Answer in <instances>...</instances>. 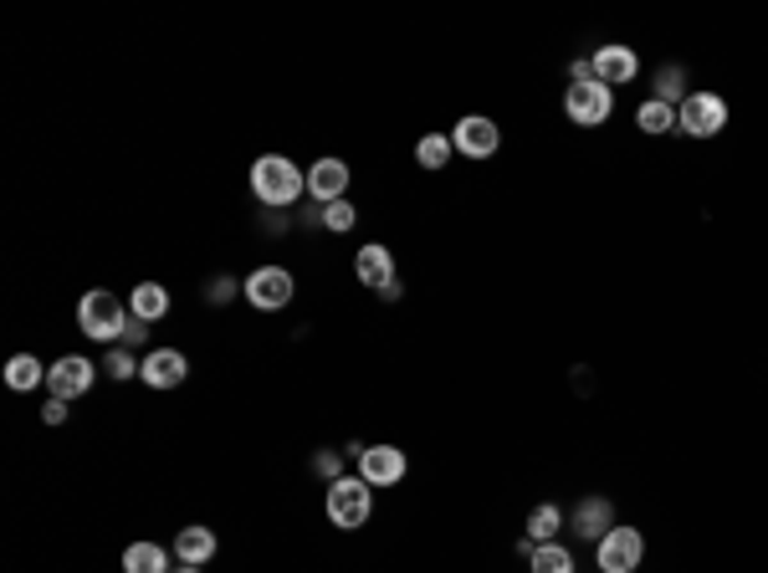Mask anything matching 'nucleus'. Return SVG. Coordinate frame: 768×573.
I'll return each instance as SVG.
<instances>
[{
    "label": "nucleus",
    "instance_id": "obj_1",
    "mask_svg": "<svg viewBox=\"0 0 768 573\" xmlns=\"http://www.w3.org/2000/svg\"><path fill=\"white\" fill-rule=\"evenodd\" d=\"M308 190V175L287 154H262L252 164V195L262 206H297V195Z\"/></svg>",
    "mask_w": 768,
    "mask_h": 573
},
{
    "label": "nucleus",
    "instance_id": "obj_2",
    "mask_svg": "<svg viewBox=\"0 0 768 573\" xmlns=\"http://www.w3.org/2000/svg\"><path fill=\"white\" fill-rule=\"evenodd\" d=\"M374 517V486L364 476H339L328 482V522L343 532H359Z\"/></svg>",
    "mask_w": 768,
    "mask_h": 573
},
{
    "label": "nucleus",
    "instance_id": "obj_3",
    "mask_svg": "<svg viewBox=\"0 0 768 573\" xmlns=\"http://www.w3.org/2000/svg\"><path fill=\"white\" fill-rule=\"evenodd\" d=\"M77 328H83L88 339H98V343H108V349H113V343L123 339V328H129V308H123L113 293L92 287V293L77 302Z\"/></svg>",
    "mask_w": 768,
    "mask_h": 573
},
{
    "label": "nucleus",
    "instance_id": "obj_4",
    "mask_svg": "<svg viewBox=\"0 0 768 573\" xmlns=\"http://www.w3.org/2000/svg\"><path fill=\"white\" fill-rule=\"evenodd\" d=\"M594 559H600V573H636L640 563H646V532L615 522V528L594 543Z\"/></svg>",
    "mask_w": 768,
    "mask_h": 573
},
{
    "label": "nucleus",
    "instance_id": "obj_5",
    "mask_svg": "<svg viewBox=\"0 0 768 573\" xmlns=\"http://www.w3.org/2000/svg\"><path fill=\"white\" fill-rule=\"evenodd\" d=\"M563 113H569V123H579V129H600V123H610V113H615V92H610L605 82H569V88H563Z\"/></svg>",
    "mask_w": 768,
    "mask_h": 573
},
{
    "label": "nucleus",
    "instance_id": "obj_6",
    "mask_svg": "<svg viewBox=\"0 0 768 573\" xmlns=\"http://www.w3.org/2000/svg\"><path fill=\"white\" fill-rule=\"evenodd\" d=\"M727 129V103L717 92H687V103L677 108V133L687 139H712Z\"/></svg>",
    "mask_w": 768,
    "mask_h": 573
},
{
    "label": "nucleus",
    "instance_id": "obj_7",
    "mask_svg": "<svg viewBox=\"0 0 768 573\" xmlns=\"http://www.w3.org/2000/svg\"><path fill=\"white\" fill-rule=\"evenodd\" d=\"M92 379H98V364L83 359V353H67V359H57V364L46 368V389H52V399H67V405L88 395Z\"/></svg>",
    "mask_w": 768,
    "mask_h": 573
},
{
    "label": "nucleus",
    "instance_id": "obj_8",
    "mask_svg": "<svg viewBox=\"0 0 768 573\" xmlns=\"http://www.w3.org/2000/svg\"><path fill=\"white\" fill-rule=\"evenodd\" d=\"M293 272L287 266H256L252 277H246V302L252 308H262V312H277V308H287L293 302Z\"/></svg>",
    "mask_w": 768,
    "mask_h": 573
},
{
    "label": "nucleus",
    "instance_id": "obj_9",
    "mask_svg": "<svg viewBox=\"0 0 768 573\" xmlns=\"http://www.w3.org/2000/svg\"><path fill=\"white\" fill-rule=\"evenodd\" d=\"M451 144H457L467 159H492V154L503 148V129H497L487 113H467L457 129H451Z\"/></svg>",
    "mask_w": 768,
    "mask_h": 573
},
{
    "label": "nucleus",
    "instance_id": "obj_10",
    "mask_svg": "<svg viewBox=\"0 0 768 573\" xmlns=\"http://www.w3.org/2000/svg\"><path fill=\"white\" fill-rule=\"evenodd\" d=\"M590 62H594V82H605L610 92L625 88V82H636V73H640L636 46H625V42H605Z\"/></svg>",
    "mask_w": 768,
    "mask_h": 573
},
{
    "label": "nucleus",
    "instance_id": "obj_11",
    "mask_svg": "<svg viewBox=\"0 0 768 573\" xmlns=\"http://www.w3.org/2000/svg\"><path fill=\"white\" fill-rule=\"evenodd\" d=\"M405 471H410V461H405L399 445H364V456H359V476H364L374 492H380V486H399Z\"/></svg>",
    "mask_w": 768,
    "mask_h": 573
},
{
    "label": "nucleus",
    "instance_id": "obj_12",
    "mask_svg": "<svg viewBox=\"0 0 768 573\" xmlns=\"http://www.w3.org/2000/svg\"><path fill=\"white\" fill-rule=\"evenodd\" d=\"M185 374H190V359L179 349H154L139 359V379H144L149 389H179Z\"/></svg>",
    "mask_w": 768,
    "mask_h": 573
},
{
    "label": "nucleus",
    "instance_id": "obj_13",
    "mask_svg": "<svg viewBox=\"0 0 768 573\" xmlns=\"http://www.w3.org/2000/svg\"><path fill=\"white\" fill-rule=\"evenodd\" d=\"M343 190H349V164H343L339 154H323V159L308 169V195L318 206H333V200H343Z\"/></svg>",
    "mask_w": 768,
    "mask_h": 573
},
{
    "label": "nucleus",
    "instance_id": "obj_14",
    "mask_svg": "<svg viewBox=\"0 0 768 573\" xmlns=\"http://www.w3.org/2000/svg\"><path fill=\"white\" fill-rule=\"evenodd\" d=\"M569 528H574L584 543H600V538L615 528V502L610 497H584L574 513H569Z\"/></svg>",
    "mask_w": 768,
    "mask_h": 573
},
{
    "label": "nucleus",
    "instance_id": "obj_15",
    "mask_svg": "<svg viewBox=\"0 0 768 573\" xmlns=\"http://www.w3.org/2000/svg\"><path fill=\"white\" fill-rule=\"evenodd\" d=\"M354 272L364 287H374V293H384L390 282H395V256H390V246H380V241H370V246H359L354 256Z\"/></svg>",
    "mask_w": 768,
    "mask_h": 573
},
{
    "label": "nucleus",
    "instance_id": "obj_16",
    "mask_svg": "<svg viewBox=\"0 0 768 573\" xmlns=\"http://www.w3.org/2000/svg\"><path fill=\"white\" fill-rule=\"evenodd\" d=\"M175 553H179V563H190V569H206L210 559H216V532L210 528H179L175 532Z\"/></svg>",
    "mask_w": 768,
    "mask_h": 573
},
{
    "label": "nucleus",
    "instance_id": "obj_17",
    "mask_svg": "<svg viewBox=\"0 0 768 573\" xmlns=\"http://www.w3.org/2000/svg\"><path fill=\"white\" fill-rule=\"evenodd\" d=\"M129 312L139 318V323H160L164 312H169V287H160V282H139L129 293Z\"/></svg>",
    "mask_w": 768,
    "mask_h": 573
},
{
    "label": "nucleus",
    "instance_id": "obj_18",
    "mask_svg": "<svg viewBox=\"0 0 768 573\" xmlns=\"http://www.w3.org/2000/svg\"><path fill=\"white\" fill-rule=\"evenodd\" d=\"M6 384L26 395V389H36V384H46V364H42V359H36V353H11V359H6Z\"/></svg>",
    "mask_w": 768,
    "mask_h": 573
},
{
    "label": "nucleus",
    "instance_id": "obj_19",
    "mask_svg": "<svg viewBox=\"0 0 768 573\" xmlns=\"http://www.w3.org/2000/svg\"><path fill=\"white\" fill-rule=\"evenodd\" d=\"M123 573H175L169 553L160 543H129L123 548Z\"/></svg>",
    "mask_w": 768,
    "mask_h": 573
},
{
    "label": "nucleus",
    "instance_id": "obj_20",
    "mask_svg": "<svg viewBox=\"0 0 768 573\" xmlns=\"http://www.w3.org/2000/svg\"><path fill=\"white\" fill-rule=\"evenodd\" d=\"M559 532H563V513L553 502H538L528 513V538L533 543H559Z\"/></svg>",
    "mask_w": 768,
    "mask_h": 573
},
{
    "label": "nucleus",
    "instance_id": "obj_21",
    "mask_svg": "<svg viewBox=\"0 0 768 573\" xmlns=\"http://www.w3.org/2000/svg\"><path fill=\"white\" fill-rule=\"evenodd\" d=\"M528 573H574V553L563 543H538L528 553Z\"/></svg>",
    "mask_w": 768,
    "mask_h": 573
},
{
    "label": "nucleus",
    "instance_id": "obj_22",
    "mask_svg": "<svg viewBox=\"0 0 768 573\" xmlns=\"http://www.w3.org/2000/svg\"><path fill=\"white\" fill-rule=\"evenodd\" d=\"M636 129L640 133H671L677 129V108L661 103V98H646V103L636 108Z\"/></svg>",
    "mask_w": 768,
    "mask_h": 573
},
{
    "label": "nucleus",
    "instance_id": "obj_23",
    "mask_svg": "<svg viewBox=\"0 0 768 573\" xmlns=\"http://www.w3.org/2000/svg\"><path fill=\"white\" fill-rule=\"evenodd\" d=\"M451 154H457V144H451L446 133H426V139L415 144V164H420V169H446Z\"/></svg>",
    "mask_w": 768,
    "mask_h": 573
},
{
    "label": "nucleus",
    "instance_id": "obj_24",
    "mask_svg": "<svg viewBox=\"0 0 768 573\" xmlns=\"http://www.w3.org/2000/svg\"><path fill=\"white\" fill-rule=\"evenodd\" d=\"M656 98H661V103H671V108L687 103V67H677V62H671V67H661V73H656Z\"/></svg>",
    "mask_w": 768,
    "mask_h": 573
},
{
    "label": "nucleus",
    "instance_id": "obj_25",
    "mask_svg": "<svg viewBox=\"0 0 768 573\" xmlns=\"http://www.w3.org/2000/svg\"><path fill=\"white\" fill-rule=\"evenodd\" d=\"M103 368L113 374V379H133V374H139V359H133L123 343H113V349H108V359H103Z\"/></svg>",
    "mask_w": 768,
    "mask_h": 573
},
{
    "label": "nucleus",
    "instance_id": "obj_26",
    "mask_svg": "<svg viewBox=\"0 0 768 573\" xmlns=\"http://www.w3.org/2000/svg\"><path fill=\"white\" fill-rule=\"evenodd\" d=\"M354 221H359V210L349 206V200H333V206H323V225L328 231H354Z\"/></svg>",
    "mask_w": 768,
    "mask_h": 573
},
{
    "label": "nucleus",
    "instance_id": "obj_27",
    "mask_svg": "<svg viewBox=\"0 0 768 573\" xmlns=\"http://www.w3.org/2000/svg\"><path fill=\"white\" fill-rule=\"evenodd\" d=\"M312 471H318L323 482H339V476H343V456H339V451H318V456H312Z\"/></svg>",
    "mask_w": 768,
    "mask_h": 573
},
{
    "label": "nucleus",
    "instance_id": "obj_28",
    "mask_svg": "<svg viewBox=\"0 0 768 573\" xmlns=\"http://www.w3.org/2000/svg\"><path fill=\"white\" fill-rule=\"evenodd\" d=\"M569 77H574V82H594V62L590 57H574V62H569Z\"/></svg>",
    "mask_w": 768,
    "mask_h": 573
},
{
    "label": "nucleus",
    "instance_id": "obj_29",
    "mask_svg": "<svg viewBox=\"0 0 768 573\" xmlns=\"http://www.w3.org/2000/svg\"><path fill=\"white\" fill-rule=\"evenodd\" d=\"M42 415H46V426H62L67 420V399H46Z\"/></svg>",
    "mask_w": 768,
    "mask_h": 573
},
{
    "label": "nucleus",
    "instance_id": "obj_30",
    "mask_svg": "<svg viewBox=\"0 0 768 573\" xmlns=\"http://www.w3.org/2000/svg\"><path fill=\"white\" fill-rule=\"evenodd\" d=\"M144 328H149V323H139V318L129 312V328H123V349H129V343H144Z\"/></svg>",
    "mask_w": 768,
    "mask_h": 573
},
{
    "label": "nucleus",
    "instance_id": "obj_31",
    "mask_svg": "<svg viewBox=\"0 0 768 573\" xmlns=\"http://www.w3.org/2000/svg\"><path fill=\"white\" fill-rule=\"evenodd\" d=\"M231 297V277H216L210 282V302H226Z\"/></svg>",
    "mask_w": 768,
    "mask_h": 573
},
{
    "label": "nucleus",
    "instance_id": "obj_32",
    "mask_svg": "<svg viewBox=\"0 0 768 573\" xmlns=\"http://www.w3.org/2000/svg\"><path fill=\"white\" fill-rule=\"evenodd\" d=\"M175 573H200V569H190V563H185V569H175Z\"/></svg>",
    "mask_w": 768,
    "mask_h": 573
}]
</instances>
